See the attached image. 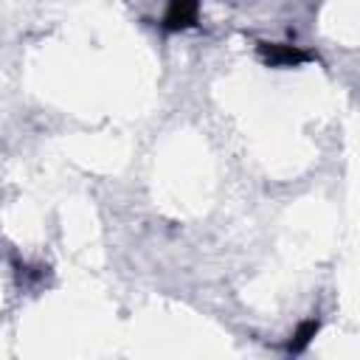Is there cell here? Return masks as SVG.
Listing matches in <instances>:
<instances>
[{
    "label": "cell",
    "instance_id": "6da1fadb",
    "mask_svg": "<svg viewBox=\"0 0 360 360\" xmlns=\"http://www.w3.org/2000/svg\"><path fill=\"white\" fill-rule=\"evenodd\" d=\"M259 56L270 68H292L309 59L307 51H301L298 45H284V42H259Z\"/></svg>",
    "mask_w": 360,
    "mask_h": 360
},
{
    "label": "cell",
    "instance_id": "7a4b0ae2",
    "mask_svg": "<svg viewBox=\"0 0 360 360\" xmlns=\"http://www.w3.org/2000/svg\"><path fill=\"white\" fill-rule=\"evenodd\" d=\"M197 11H200V0H169L163 25L166 31H183L191 28L197 22Z\"/></svg>",
    "mask_w": 360,
    "mask_h": 360
},
{
    "label": "cell",
    "instance_id": "3957f363",
    "mask_svg": "<svg viewBox=\"0 0 360 360\" xmlns=\"http://www.w3.org/2000/svg\"><path fill=\"white\" fill-rule=\"evenodd\" d=\"M318 329H321V321L318 318H309V321H304L298 329H295V335H292V340H290V352L292 354H298V352H304L307 346H309V340L318 335Z\"/></svg>",
    "mask_w": 360,
    "mask_h": 360
}]
</instances>
